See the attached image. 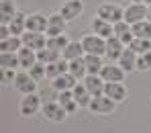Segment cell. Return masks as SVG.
Masks as SVG:
<instances>
[{
	"instance_id": "obj_30",
	"label": "cell",
	"mask_w": 151,
	"mask_h": 133,
	"mask_svg": "<svg viewBox=\"0 0 151 133\" xmlns=\"http://www.w3.org/2000/svg\"><path fill=\"white\" fill-rule=\"evenodd\" d=\"M19 49H23V39L12 35L4 41H0V51H12V53H19Z\"/></svg>"
},
{
	"instance_id": "obj_14",
	"label": "cell",
	"mask_w": 151,
	"mask_h": 133,
	"mask_svg": "<svg viewBox=\"0 0 151 133\" xmlns=\"http://www.w3.org/2000/svg\"><path fill=\"white\" fill-rule=\"evenodd\" d=\"M114 37H119V39L125 43V47H129V45L133 43V39H135L133 25H129L127 21H119V23H114Z\"/></svg>"
},
{
	"instance_id": "obj_5",
	"label": "cell",
	"mask_w": 151,
	"mask_h": 133,
	"mask_svg": "<svg viewBox=\"0 0 151 133\" xmlns=\"http://www.w3.org/2000/svg\"><path fill=\"white\" fill-rule=\"evenodd\" d=\"M114 106H116V103H114L112 98H108L106 94H102V96H94L88 108H90L94 115H110V113L114 111Z\"/></svg>"
},
{
	"instance_id": "obj_16",
	"label": "cell",
	"mask_w": 151,
	"mask_h": 133,
	"mask_svg": "<svg viewBox=\"0 0 151 133\" xmlns=\"http://www.w3.org/2000/svg\"><path fill=\"white\" fill-rule=\"evenodd\" d=\"M100 76L104 82H123L125 78V70L119 66V64H106L104 68H102Z\"/></svg>"
},
{
	"instance_id": "obj_25",
	"label": "cell",
	"mask_w": 151,
	"mask_h": 133,
	"mask_svg": "<svg viewBox=\"0 0 151 133\" xmlns=\"http://www.w3.org/2000/svg\"><path fill=\"white\" fill-rule=\"evenodd\" d=\"M74 92V98H76V103L80 106H90V103H92V94L88 92V88L84 86V84H76V88L72 90Z\"/></svg>"
},
{
	"instance_id": "obj_22",
	"label": "cell",
	"mask_w": 151,
	"mask_h": 133,
	"mask_svg": "<svg viewBox=\"0 0 151 133\" xmlns=\"http://www.w3.org/2000/svg\"><path fill=\"white\" fill-rule=\"evenodd\" d=\"M84 61H86V68H88V74H94V76H100L102 68V55H92V53H86L84 55Z\"/></svg>"
},
{
	"instance_id": "obj_38",
	"label": "cell",
	"mask_w": 151,
	"mask_h": 133,
	"mask_svg": "<svg viewBox=\"0 0 151 133\" xmlns=\"http://www.w3.org/2000/svg\"><path fill=\"white\" fill-rule=\"evenodd\" d=\"M8 37H12L10 27H8V25H2V27H0V39L4 41V39H8Z\"/></svg>"
},
{
	"instance_id": "obj_41",
	"label": "cell",
	"mask_w": 151,
	"mask_h": 133,
	"mask_svg": "<svg viewBox=\"0 0 151 133\" xmlns=\"http://www.w3.org/2000/svg\"><path fill=\"white\" fill-rule=\"evenodd\" d=\"M145 4H147V6H151V0H145Z\"/></svg>"
},
{
	"instance_id": "obj_7",
	"label": "cell",
	"mask_w": 151,
	"mask_h": 133,
	"mask_svg": "<svg viewBox=\"0 0 151 133\" xmlns=\"http://www.w3.org/2000/svg\"><path fill=\"white\" fill-rule=\"evenodd\" d=\"M41 111H43L45 119H49V121H55V123L63 121V119H65V115H68V111H65L63 106L59 105V103H53V100H49V103H43Z\"/></svg>"
},
{
	"instance_id": "obj_24",
	"label": "cell",
	"mask_w": 151,
	"mask_h": 133,
	"mask_svg": "<svg viewBox=\"0 0 151 133\" xmlns=\"http://www.w3.org/2000/svg\"><path fill=\"white\" fill-rule=\"evenodd\" d=\"M19 61H21V68L31 70L35 64H37V51L35 49H29L23 45V49H19Z\"/></svg>"
},
{
	"instance_id": "obj_26",
	"label": "cell",
	"mask_w": 151,
	"mask_h": 133,
	"mask_svg": "<svg viewBox=\"0 0 151 133\" xmlns=\"http://www.w3.org/2000/svg\"><path fill=\"white\" fill-rule=\"evenodd\" d=\"M10 33L12 35H17V37H21L23 33H27V14L25 12H17V17L10 21Z\"/></svg>"
},
{
	"instance_id": "obj_9",
	"label": "cell",
	"mask_w": 151,
	"mask_h": 133,
	"mask_svg": "<svg viewBox=\"0 0 151 133\" xmlns=\"http://www.w3.org/2000/svg\"><path fill=\"white\" fill-rule=\"evenodd\" d=\"M82 12H84V2H82V0H68V2L61 6V17H63L68 23L76 21Z\"/></svg>"
},
{
	"instance_id": "obj_6",
	"label": "cell",
	"mask_w": 151,
	"mask_h": 133,
	"mask_svg": "<svg viewBox=\"0 0 151 133\" xmlns=\"http://www.w3.org/2000/svg\"><path fill=\"white\" fill-rule=\"evenodd\" d=\"M125 51V43L119 39V37H110V39H106V59H108V64H114V61H119L121 59V55Z\"/></svg>"
},
{
	"instance_id": "obj_23",
	"label": "cell",
	"mask_w": 151,
	"mask_h": 133,
	"mask_svg": "<svg viewBox=\"0 0 151 133\" xmlns=\"http://www.w3.org/2000/svg\"><path fill=\"white\" fill-rule=\"evenodd\" d=\"M65 72H70V61L68 59H57V61L47 66V78H51V80H55L57 76H61Z\"/></svg>"
},
{
	"instance_id": "obj_13",
	"label": "cell",
	"mask_w": 151,
	"mask_h": 133,
	"mask_svg": "<svg viewBox=\"0 0 151 133\" xmlns=\"http://www.w3.org/2000/svg\"><path fill=\"white\" fill-rule=\"evenodd\" d=\"M104 94H106L108 98H112L114 103H123L127 98V86L123 82H106Z\"/></svg>"
},
{
	"instance_id": "obj_19",
	"label": "cell",
	"mask_w": 151,
	"mask_h": 133,
	"mask_svg": "<svg viewBox=\"0 0 151 133\" xmlns=\"http://www.w3.org/2000/svg\"><path fill=\"white\" fill-rule=\"evenodd\" d=\"M76 84H78V78L72 76L70 72H65V74H61V76H57V78L53 80V88L59 90V92H63V90H74Z\"/></svg>"
},
{
	"instance_id": "obj_37",
	"label": "cell",
	"mask_w": 151,
	"mask_h": 133,
	"mask_svg": "<svg viewBox=\"0 0 151 133\" xmlns=\"http://www.w3.org/2000/svg\"><path fill=\"white\" fill-rule=\"evenodd\" d=\"M17 80V74L12 68H2V84H10Z\"/></svg>"
},
{
	"instance_id": "obj_32",
	"label": "cell",
	"mask_w": 151,
	"mask_h": 133,
	"mask_svg": "<svg viewBox=\"0 0 151 133\" xmlns=\"http://www.w3.org/2000/svg\"><path fill=\"white\" fill-rule=\"evenodd\" d=\"M129 47L137 53V55H143V53L151 51V39H141V37H135V39H133V43H131Z\"/></svg>"
},
{
	"instance_id": "obj_31",
	"label": "cell",
	"mask_w": 151,
	"mask_h": 133,
	"mask_svg": "<svg viewBox=\"0 0 151 133\" xmlns=\"http://www.w3.org/2000/svg\"><path fill=\"white\" fill-rule=\"evenodd\" d=\"M0 66L2 68H19L21 61H19V53H12V51H2L0 55Z\"/></svg>"
},
{
	"instance_id": "obj_2",
	"label": "cell",
	"mask_w": 151,
	"mask_h": 133,
	"mask_svg": "<svg viewBox=\"0 0 151 133\" xmlns=\"http://www.w3.org/2000/svg\"><path fill=\"white\" fill-rule=\"evenodd\" d=\"M147 12H149V6L147 4H143V2H131L125 8V21L129 25L147 21Z\"/></svg>"
},
{
	"instance_id": "obj_39",
	"label": "cell",
	"mask_w": 151,
	"mask_h": 133,
	"mask_svg": "<svg viewBox=\"0 0 151 133\" xmlns=\"http://www.w3.org/2000/svg\"><path fill=\"white\" fill-rule=\"evenodd\" d=\"M147 21H151V6H149V12H147Z\"/></svg>"
},
{
	"instance_id": "obj_12",
	"label": "cell",
	"mask_w": 151,
	"mask_h": 133,
	"mask_svg": "<svg viewBox=\"0 0 151 133\" xmlns=\"http://www.w3.org/2000/svg\"><path fill=\"white\" fill-rule=\"evenodd\" d=\"M47 17L41 14V12H35V14H27V31H33V33H45L47 31Z\"/></svg>"
},
{
	"instance_id": "obj_27",
	"label": "cell",
	"mask_w": 151,
	"mask_h": 133,
	"mask_svg": "<svg viewBox=\"0 0 151 133\" xmlns=\"http://www.w3.org/2000/svg\"><path fill=\"white\" fill-rule=\"evenodd\" d=\"M57 59H61V51H57V49H49V47H45V49L37 51V61H39V64L49 66V64L57 61Z\"/></svg>"
},
{
	"instance_id": "obj_10",
	"label": "cell",
	"mask_w": 151,
	"mask_h": 133,
	"mask_svg": "<svg viewBox=\"0 0 151 133\" xmlns=\"http://www.w3.org/2000/svg\"><path fill=\"white\" fill-rule=\"evenodd\" d=\"M12 84H14V88H17L19 92H23V94H33V92L37 90V80L31 78L29 72L17 74V80H14Z\"/></svg>"
},
{
	"instance_id": "obj_4",
	"label": "cell",
	"mask_w": 151,
	"mask_h": 133,
	"mask_svg": "<svg viewBox=\"0 0 151 133\" xmlns=\"http://www.w3.org/2000/svg\"><path fill=\"white\" fill-rule=\"evenodd\" d=\"M21 39H23V45H25V47L35 49V51H41V49H45V47H47V35H43V33L27 31V33L21 35Z\"/></svg>"
},
{
	"instance_id": "obj_8",
	"label": "cell",
	"mask_w": 151,
	"mask_h": 133,
	"mask_svg": "<svg viewBox=\"0 0 151 133\" xmlns=\"http://www.w3.org/2000/svg\"><path fill=\"white\" fill-rule=\"evenodd\" d=\"M47 21H49L47 31H45V35H47V37H57V35H63V33H65V25H68V21L61 17V12L49 14V17H47Z\"/></svg>"
},
{
	"instance_id": "obj_21",
	"label": "cell",
	"mask_w": 151,
	"mask_h": 133,
	"mask_svg": "<svg viewBox=\"0 0 151 133\" xmlns=\"http://www.w3.org/2000/svg\"><path fill=\"white\" fill-rule=\"evenodd\" d=\"M0 17H2V25H10V21L17 17L14 0H2V4H0Z\"/></svg>"
},
{
	"instance_id": "obj_29",
	"label": "cell",
	"mask_w": 151,
	"mask_h": 133,
	"mask_svg": "<svg viewBox=\"0 0 151 133\" xmlns=\"http://www.w3.org/2000/svg\"><path fill=\"white\" fill-rule=\"evenodd\" d=\"M59 105L63 106L68 113H74L76 108H78V103H76V98H74V92L72 90H63V92H59V100H57Z\"/></svg>"
},
{
	"instance_id": "obj_1",
	"label": "cell",
	"mask_w": 151,
	"mask_h": 133,
	"mask_svg": "<svg viewBox=\"0 0 151 133\" xmlns=\"http://www.w3.org/2000/svg\"><path fill=\"white\" fill-rule=\"evenodd\" d=\"M96 17H100L104 21H108V23H119V21H125V8H121L119 4H110V2H106V4H100L98 6V10H96Z\"/></svg>"
},
{
	"instance_id": "obj_3",
	"label": "cell",
	"mask_w": 151,
	"mask_h": 133,
	"mask_svg": "<svg viewBox=\"0 0 151 133\" xmlns=\"http://www.w3.org/2000/svg\"><path fill=\"white\" fill-rule=\"evenodd\" d=\"M84 51L92 53V55H104L106 53V39H102L98 35H86L82 39Z\"/></svg>"
},
{
	"instance_id": "obj_20",
	"label": "cell",
	"mask_w": 151,
	"mask_h": 133,
	"mask_svg": "<svg viewBox=\"0 0 151 133\" xmlns=\"http://www.w3.org/2000/svg\"><path fill=\"white\" fill-rule=\"evenodd\" d=\"M61 53H63V59H68V61H72V59H80V57H84V55H86L82 41H70V43H68V47H65Z\"/></svg>"
},
{
	"instance_id": "obj_18",
	"label": "cell",
	"mask_w": 151,
	"mask_h": 133,
	"mask_svg": "<svg viewBox=\"0 0 151 133\" xmlns=\"http://www.w3.org/2000/svg\"><path fill=\"white\" fill-rule=\"evenodd\" d=\"M137 59H139V55L133 51L131 47H125V51H123L121 59H119V66L125 70L127 74H129V72H135V70H137Z\"/></svg>"
},
{
	"instance_id": "obj_17",
	"label": "cell",
	"mask_w": 151,
	"mask_h": 133,
	"mask_svg": "<svg viewBox=\"0 0 151 133\" xmlns=\"http://www.w3.org/2000/svg\"><path fill=\"white\" fill-rule=\"evenodd\" d=\"M92 33L102 37V39H110L114 35V25L108 23V21H104V19H100V17H96L92 21Z\"/></svg>"
},
{
	"instance_id": "obj_40",
	"label": "cell",
	"mask_w": 151,
	"mask_h": 133,
	"mask_svg": "<svg viewBox=\"0 0 151 133\" xmlns=\"http://www.w3.org/2000/svg\"><path fill=\"white\" fill-rule=\"evenodd\" d=\"M131 2H143V4H145V0H131Z\"/></svg>"
},
{
	"instance_id": "obj_15",
	"label": "cell",
	"mask_w": 151,
	"mask_h": 133,
	"mask_svg": "<svg viewBox=\"0 0 151 133\" xmlns=\"http://www.w3.org/2000/svg\"><path fill=\"white\" fill-rule=\"evenodd\" d=\"M84 86L88 88V92L92 96H102L104 94V88H106V82L102 80V76H94V74H88L84 78Z\"/></svg>"
},
{
	"instance_id": "obj_11",
	"label": "cell",
	"mask_w": 151,
	"mask_h": 133,
	"mask_svg": "<svg viewBox=\"0 0 151 133\" xmlns=\"http://www.w3.org/2000/svg\"><path fill=\"white\" fill-rule=\"evenodd\" d=\"M39 108H41V98L35 92L23 96V100H21V115L23 117H33Z\"/></svg>"
},
{
	"instance_id": "obj_33",
	"label": "cell",
	"mask_w": 151,
	"mask_h": 133,
	"mask_svg": "<svg viewBox=\"0 0 151 133\" xmlns=\"http://www.w3.org/2000/svg\"><path fill=\"white\" fill-rule=\"evenodd\" d=\"M133 33H135V37H141V39H151V21H141V23H135V25H133Z\"/></svg>"
},
{
	"instance_id": "obj_28",
	"label": "cell",
	"mask_w": 151,
	"mask_h": 133,
	"mask_svg": "<svg viewBox=\"0 0 151 133\" xmlns=\"http://www.w3.org/2000/svg\"><path fill=\"white\" fill-rule=\"evenodd\" d=\"M70 74L76 76L78 80H84L86 76H88V68H86L84 57H80V59H72V61H70Z\"/></svg>"
},
{
	"instance_id": "obj_35",
	"label": "cell",
	"mask_w": 151,
	"mask_h": 133,
	"mask_svg": "<svg viewBox=\"0 0 151 133\" xmlns=\"http://www.w3.org/2000/svg\"><path fill=\"white\" fill-rule=\"evenodd\" d=\"M29 74H31V78H33V80H37V82H39V80H43L45 76H47V66L37 61V64L29 70Z\"/></svg>"
},
{
	"instance_id": "obj_34",
	"label": "cell",
	"mask_w": 151,
	"mask_h": 133,
	"mask_svg": "<svg viewBox=\"0 0 151 133\" xmlns=\"http://www.w3.org/2000/svg\"><path fill=\"white\" fill-rule=\"evenodd\" d=\"M68 43H70V39L65 37V33H63V35H57V37H47V47H49V49L63 51V49L68 47Z\"/></svg>"
},
{
	"instance_id": "obj_36",
	"label": "cell",
	"mask_w": 151,
	"mask_h": 133,
	"mask_svg": "<svg viewBox=\"0 0 151 133\" xmlns=\"http://www.w3.org/2000/svg\"><path fill=\"white\" fill-rule=\"evenodd\" d=\"M137 70H139V72H151V51L139 55V59H137Z\"/></svg>"
}]
</instances>
